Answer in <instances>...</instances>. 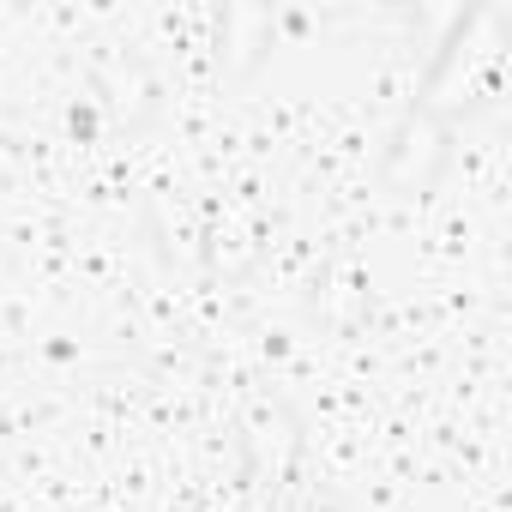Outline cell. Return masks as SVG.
<instances>
[{
  "mask_svg": "<svg viewBox=\"0 0 512 512\" xmlns=\"http://www.w3.org/2000/svg\"><path fill=\"white\" fill-rule=\"evenodd\" d=\"M506 49H512V13L482 0V7H464L452 37L440 43L422 91H416V109L440 115L446 127L470 109H482L488 97H500L506 85Z\"/></svg>",
  "mask_w": 512,
  "mask_h": 512,
  "instance_id": "cell-1",
  "label": "cell"
},
{
  "mask_svg": "<svg viewBox=\"0 0 512 512\" xmlns=\"http://www.w3.org/2000/svg\"><path fill=\"white\" fill-rule=\"evenodd\" d=\"M446 163H452V127H446L440 115H428V109L410 103V115H404L398 133L386 139V163H380L386 193H398V199H428Z\"/></svg>",
  "mask_w": 512,
  "mask_h": 512,
  "instance_id": "cell-2",
  "label": "cell"
},
{
  "mask_svg": "<svg viewBox=\"0 0 512 512\" xmlns=\"http://www.w3.org/2000/svg\"><path fill=\"white\" fill-rule=\"evenodd\" d=\"M272 512H338V500L326 494V488H278L272 494Z\"/></svg>",
  "mask_w": 512,
  "mask_h": 512,
  "instance_id": "cell-3",
  "label": "cell"
}]
</instances>
